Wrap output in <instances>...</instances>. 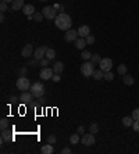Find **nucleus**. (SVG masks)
<instances>
[{"mask_svg":"<svg viewBox=\"0 0 139 154\" xmlns=\"http://www.w3.org/2000/svg\"><path fill=\"white\" fill-rule=\"evenodd\" d=\"M43 14H40V13H35L33 15H32V19L33 21H36V22H42V19H43Z\"/></svg>","mask_w":139,"mask_h":154,"instance_id":"obj_29","label":"nucleus"},{"mask_svg":"<svg viewBox=\"0 0 139 154\" xmlns=\"http://www.w3.org/2000/svg\"><path fill=\"white\" fill-rule=\"evenodd\" d=\"M56 140H57V137L54 135H50L49 137H47V143H50V144H54V143H56Z\"/></svg>","mask_w":139,"mask_h":154,"instance_id":"obj_36","label":"nucleus"},{"mask_svg":"<svg viewBox=\"0 0 139 154\" xmlns=\"http://www.w3.org/2000/svg\"><path fill=\"white\" fill-rule=\"evenodd\" d=\"M78 35L81 38H86L88 35H90V28L88 25H81L78 28Z\"/></svg>","mask_w":139,"mask_h":154,"instance_id":"obj_15","label":"nucleus"},{"mask_svg":"<svg viewBox=\"0 0 139 154\" xmlns=\"http://www.w3.org/2000/svg\"><path fill=\"white\" fill-rule=\"evenodd\" d=\"M103 79H106V81H108V82H111L114 79V74L111 72V71H107V72H104V78Z\"/></svg>","mask_w":139,"mask_h":154,"instance_id":"obj_30","label":"nucleus"},{"mask_svg":"<svg viewBox=\"0 0 139 154\" xmlns=\"http://www.w3.org/2000/svg\"><path fill=\"white\" fill-rule=\"evenodd\" d=\"M24 6H25L24 0H14L11 3V11H19V10L24 8Z\"/></svg>","mask_w":139,"mask_h":154,"instance_id":"obj_13","label":"nucleus"},{"mask_svg":"<svg viewBox=\"0 0 139 154\" xmlns=\"http://www.w3.org/2000/svg\"><path fill=\"white\" fill-rule=\"evenodd\" d=\"M33 46H32V43H28V45H25L24 47H22V50H21V56L25 58H29L31 56H33Z\"/></svg>","mask_w":139,"mask_h":154,"instance_id":"obj_11","label":"nucleus"},{"mask_svg":"<svg viewBox=\"0 0 139 154\" xmlns=\"http://www.w3.org/2000/svg\"><path fill=\"white\" fill-rule=\"evenodd\" d=\"M33 95H32L31 92H22V93H21V96H19V100H21V102L24 103V104H28V103H31L32 100H33Z\"/></svg>","mask_w":139,"mask_h":154,"instance_id":"obj_12","label":"nucleus"},{"mask_svg":"<svg viewBox=\"0 0 139 154\" xmlns=\"http://www.w3.org/2000/svg\"><path fill=\"white\" fill-rule=\"evenodd\" d=\"M121 122H122V125H124V126H132L133 118H132V117H124Z\"/></svg>","mask_w":139,"mask_h":154,"instance_id":"obj_23","label":"nucleus"},{"mask_svg":"<svg viewBox=\"0 0 139 154\" xmlns=\"http://www.w3.org/2000/svg\"><path fill=\"white\" fill-rule=\"evenodd\" d=\"M0 128L1 129L8 128V119H7V118H1V119H0Z\"/></svg>","mask_w":139,"mask_h":154,"instance_id":"obj_31","label":"nucleus"},{"mask_svg":"<svg viewBox=\"0 0 139 154\" xmlns=\"http://www.w3.org/2000/svg\"><path fill=\"white\" fill-rule=\"evenodd\" d=\"M53 71H54V74H61L64 71V64L61 61H56L53 64Z\"/></svg>","mask_w":139,"mask_h":154,"instance_id":"obj_18","label":"nucleus"},{"mask_svg":"<svg viewBox=\"0 0 139 154\" xmlns=\"http://www.w3.org/2000/svg\"><path fill=\"white\" fill-rule=\"evenodd\" d=\"M22 13L25 14L29 19H32V15L35 14V7L32 6V4H25L24 8H22Z\"/></svg>","mask_w":139,"mask_h":154,"instance_id":"obj_14","label":"nucleus"},{"mask_svg":"<svg viewBox=\"0 0 139 154\" xmlns=\"http://www.w3.org/2000/svg\"><path fill=\"white\" fill-rule=\"evenodd\" d=\"M85 40H86V45H93L95 43V36L93 35H88L85 38Z\"/></svg>","mask_w":139,"mask_h":154,"instance_id":"obj_32","label":"nucleus"},{"mask_svg":"<svg viewBox=\"0 0 139 154\" xmlns=\"http://www.w3.org/2000/svg\"><path fill=\"white\" fill-rule=\"evenodd\" d=\"M49 58H46V57H43L42 60H39V63H40V67H47L49 65Z\"/></svg>","mask_w":139,"mask_h":154,"instance_id":"obj_33","label":"nucleus"},{"mask_svg":"<svg viewBox=\"0 0 139 154\" xmlns=\"http://www.w3.org/2000/svg\"><path fill=\"white\" fill-rule=\"evenodd\" d=\"M49 47H46V46H39L38 49H35L33 51V58H36V60H42L43 57H46V51H47Z\"/></svg>","mask_w":139,"mask_h":154,"instance_id":"obj_10","label":"nucleus"},{"mask_svg":"<svg viewBox=\"0 0 139 154\" xmlns=\"http://www.w3.org/2000/svg\"><path fill=\"white\" fill-rule=\"evenodd\" d=\"M117 72H118L120 75L124 77V75L126 74V65L125 64H120V65H118V68H117Z\"/></svg>","mask_w":139,"mask_h":154,"instance_id":"obj_28","label":"nucleus"},{"mask_svg":"<svg viewBox=\"0 0 139 154\" xmlns=\"http://www.w3.org/2000/svg\"><path fill=\"white\" fill-rule=\"evenodd\" d=\"M40 1H47V0H40Z\"/></svg>","mask_w":139,"mask_h":154,"instance_id":"obj_46","label":"nucleus"},{"mask_svg":"<svg viewBox=\"0 0 139 154\" xmlns=\"http://www.w3.org/2000/svg\"><path fill=\"white\" fill-rule=\"evenodd\" d=\"M38 61L39 60H36V58H32V60L28 61V65H29V67H36V65H38Z\"/></svg>","mask_w":139,"mask_h":154,"instance_id":"obj_37","label":"nucleus"},{"mask_svg":"<svg viewBox=\"0 0 139 154\" xmlns=\"http://www.w3.org/2000/svg\"><path fill=\"white\" fill-rule=\"evenodd\" d=\"M93 71H95V64H93L90 60H89V61H85V63L81 65V74H82L85 78L92 77Z\"/></svg>","mask_w":139,"mask_h":154,"instance_id":"obj_2","label":"nucleus"},{"mask_svg":"<svg viewBox=\"0 0 139 154\" xmlns=\"http://www.w3.org/2000/svg\"><path fill=\"white\" fill-rule=\"evenodd\" d=\"M81 142V139H79V133L76 132V133H72V135L70 136V143L71 144H78Z\"/></svg>","mask_w":139,"mask_h":154,"instance_id":"obj_22","label":"nucleus"},{"mask_svg":"<svg viewBox=\"0 0 139 154\" xmlns=\"http://www.w3.org/2000/svg\"><path fill=\"white\" fill-rule=\"evenodd\" d=\"M132 129L135 131V132H138V133H139V119L133 121V124H132Z\"/></svg>","mask_w":139,"mask_h":154,"instance_id":"obj_35","label":"nucleus"},{"mask_svg":"<svg viewBox=\"0 0 139 154\" xmlns=\"http://www.w3.org/2000/svg\"><path fill=\"white\" fill-rule=\"evenodd\" d=\"M90 61H92V63H93V64H100V61H101V57L100 56H99V54H97V53H96V54H92V58H90Z\"/></svg>","mask_w":139,"mask_h":154,"instance_id":"obj_26","label":"nucleus"},{"mask_svg":"<svg viewBox=\"0 0 139 154\" xmlns=\"http://www.w3.org/2000/svg\"><path fill=\"white\" fill-rule=\"evenodd\" d=\"M78 38H79V35H78V31H75V29H68L64 33V40L65 42H75Z\"/></svg>","mask_w":139,"mask_h":154,"instance_id":"obj_8","label":"nucleus"},{"mask_svg":"<svg viewBox=\"0 0 139 154\" xmlns=\"http://www.w3.org/2000/svg\"><path fill=\"white\" fill-rule=\"evenodd\" d=\"M15 86H17V89L18 90H22V92H25V90L31 89V82H29V79L25 77H19L17 79V82H15Z\"/></svg>","mask_w":139,"mask_h":154,"instance_id":"obj_4","label":"nucleus"},{"mask_svg":"<svg viewBox=\"0 0 139 154\" xmlns=\"http://www.w3.org/2000/svg\"><path fill=\"white\" fill-rule=\"evenodd\" d=\"M18 72L21 74V77H25V74H26V67H21L18 70Z\"/></svg>","mask_w":139,"mask_h":154,"instance_id":"obj_42","label":"nucleus"},{"mask_svg":"<svg viewBox=\"0 0 139 154\" xmlns=\"http://www.w3.org/2000/svg\"><path fill=\"white\" fill-rule=\"evenodd\" d=\"M51 79H53V82H60V79H61V77H60V74H54Z\"/></svg>","mask_w":139,"mask_h":154,"instance_id":"obj_41","label":"nucleus"},{"mask_svg":"<svg viewBox=\"0 0 139 154\" xmlns=\"http://www.w3.org/2000/svg\"><path fill=\"white\" fill-rule=\"evenodd\" d=\"M111 67H113V61H111V58H108V57L101 58L100 64H99V68H100V70L103 71V72L111 71Z\"/></svg>","mask_w":139,"mask_h":154,"instance_id":"obj_7","label":"nucleus"},{"mask_svg":"<svg viewBox=\"0 0 139 154\" xmlns=\"http://www.w3.org/2000/svg\"><path fill=\"white\" fill-rule=\"evenodd\" d=\"M1 1H4V3H7V4H8V3H13L14 0H1Z\"/></svg>","mask_w":139,"mask_h":154,"instance_id":"obj_45","label":"nucleus"},{"mask_svg":"<svg viewBox=\"0 0 139 154\" xmlns=\"http://www.w3.org/2000/svg\"><path fill=\"white\" fill-rule=\"evenodd\" d=\"M17 100H19L17 96H11L8 99V103H10V104H14V103H17Z\"/></svg>","mask_w":139,"mask_h":154,"instance_id":"obj_40","label":"nucleus"},{"mask_svg":"<svg viewBox=\"0 0 139 154\" xmlns=\"http://www.w3.org/2000/svg\"><path fill=\"white\" fill-rule=\"evenodd\" d=\"M13 140V136L10 133V131H7V129H1V143H4V142H10Z\"/></svg>","mask_w":139,"mask_h":154,"instance_id":"obj_16","label":"nucleus"},{"mask_svg":"<svg viewBox=\"0 0 139 154\" xmlns=\"http://www.w3.org/2000/svg\"><path fill=\"white\" fill-rule=\"evenodd\" d=\"M81 57H82L83 61H89V60L92 58V53H90V51H88V50H83L82 54H81Z\"/></svg>","mask_w":139,"mask_h":154,"instance_id":"obj_25","label":"nucleus"},{"mask_svg":"<svg viewBox=\"0 0 139 154\" xmlns=\"http://www.w3.org/2000/svg\"><path fill=\"white\" fill-rule=\"evenodd\" d=\"M76 132H78L79 135H85V126H83V125H79L78 129H76Z\"/></svg>","mask_w":139,"mask_h":154,"instance_id":"obj_39","label":"nucleus"},{"mask_svg":"<svg viewBox=\"0 0 139 154\" xmlns=\"http://www.w3.org/2000/svg\"><path fill=\"white\" fill-rule=\"evenodd\" d=\"M53 75H54V71H53V68H49V67H44V68H42L40 74H39V77L42 78V81L51 79V78H53Z\"/></svg>","mask_w":139,"mask_h":154,"instance_id":"obj_9","label":"nucleus"},{"mask_svg":"<svg viewBox=\"0 0 139 154\" xmlns=\"http://www.w3.org/2000/svg\"><path fill=\"white\" fill-rule=\"evenodd\" d=\"M0 10H1V13H4V11H7V10H8V7H7V3H4V1H1V4H0Z\"/></svg>","mask_w":139,"mask_h":154,"instance_id":"obj_38","label":"nucleus"},{"mask_svg":"<svg viewBox=\"0 0 139 154\" xmlns=\"http://www.w3.org/2000/svg\"><path fill=\"white\" fill-rule=\"evenodd\" d=\"M122 81H124V84L128 85V86H131V85L135 84V78L131 77V75H128V74H125V75H124Z\"/></svg>","mask_w":139,"mask_h":154,"instance_id":"obj_21","label":"nucleus"},{"mask_svg":"<svg viewBox=\"0 0 139 154\" xmlns=\"http://www.w3.org/2000/svg\"><path fill=\"white\" fill-rule=\"evenodd\" d=\"M42 14H43V17L46 19H54L57 15H58V14H57V10L53 6H46V7H43V10H42Z\"/></svg>","mask_w":139,"mask_h":154,"instance_id":"obj_5","label":"nucleus"},{"mask_svg":"<svg viewBox=\"0 0 139 154\" xmlns=\"http://www.w3.org/2000/svg\"><path fill=\"white\" fill-rule=\"evenodd\" d=\"M40 151H42V154H53V151H54V148H53V144L47 143V144L42 146Z\"/></svg>","mask_w":139,"mask_h":154,"instance_id":"obj_19","label":"nucleus"},{"mask_svg":"<svg viewBox=\"0 0 139 154\" xmlns=\"http://www.w3.org/2000/svg\"><path fill=\"white\" fill-rule=\"evenodd\" d=\"M0 21H1V22H4V14H1V15H0Z\"/></svg>","mask_w":139,"mask_h":154,"instance_id":"obj_44","label":"nucleus"},{"mask_svg":"<svg viewBox=\"0 0 139 154\" xmlns=\"http://www.w3.org/2000/svg\"><path fill=\"white\" fill-rule=\"evenodd\" d=\"M74 43H75V49H78V50H83V49H85V45H86V40H85V38H81V36H79Z\"/></svg>","mask_w":139,"mask_h":154,"instance_id":"obj_17","label":"nucleus"},{"mask_svg":"<svg viewBox=\"0 0 139 154\" xmlns=\"http://www.w3.org/2000/svg\"><path fill=\"white\" fill-rule=\"evenodd\" d=\"M31 93L35 97H38V99L43 97V95H44L43 84H42V82H35V84H32L31 85Z\"/></svg>","mask_w":139,"mask_h":154,"instance_id":"obj_3","label":"nucleus"},{"mask_svg":"<svg viewBox=\"0 0 139 154\" xmlns=\"http://www.w3.org/2000/svg\"><path fill=\"white\" fill-rule=\"evenodd\" d=\"M131 117L133 118V121H136V119H139V108H135L132 111V114H131Z\"/></svg>","mask_w":139,"mask_h":154,"instance_id":"obj_34","label":"nucleus"},{"mask_svg":"<svg viewBox=\"0 0 139 154\" xmlns=\"http://www.w3.org/2000/svg\"><path fill=\"white\" fill-rule=\"evenodd\" d=\"M54 24L58 29H63V31H68L71 29V25H72V21H71V17L65 13H60L54 18Z\"/></svg>","mask_w":139,"mask_h":154,"instance_id":"obj_1","label":"nucleus"},{"mask_svg":"<svg viewBox=\"0 0 139 154\" xmlns=\"http://www.w3.org/2000/svg\"><path fill=\"white\" fill-rule=\"evenodd\" d=\"M89 132H90V133H93V135L97 133V132H99V125H97L96 122L90 124V125H89Z\"/></svg>","mask_w":139,"mask_h":154,"instance_id":"obj_24","label":"nucleus"},{"mask_svg":"<svg viewBox=\"0 0 139 154\" xmlns=\"http://www.w3.org/2000/svg\"><path fill=\"white\" fill-rule=\"evenodd\" d=\"M92 77H93V79H96V81H100V79H103V78H104V72H103V71L99 68V70H95V71H93Z\"/></svg>","mask_w":139,"mask_h":154,"instance_id":"obj_20","label":"nucleus"},{"mask_svg":"<svg viewBox=\"0 0 139 154\" xmlns=\"http://www.w3.org/2000/svg\"><path fill=\"white\" fill-rule=\"evenodd\" d=\"M61 154H71V148H68V147H64L63 150H61Z\"/></svg>","mask_w":139,"mask_h":154,"instance_id":"obj_43","label":"nucleus"},{"mask_svg":"<svg viewBox=\"0 0 139 154\" xmlns=\"http://www.w3.org/2000/svg\"><path fill=\"white\" fill-rule=\"evenodd\" d=\"M54 57H56V51H54V49H47V51H46V58L53 60Z\"/></svg>","mask_w":139,"mask_h":154,"instance_id":"obj_27","label":"nucleus"},{"mask_svg":"<svg viewBox=\"0 0 139 154\" xmlns=\"http://www.w3.org/2000/svg\"><path fill=\"white\" fill-rule=\"evenodd\" d=\"M95 135L93 133H85V135L81 137V143H82L83 146H86V147H89V146H93L95 144Z\"/></svg>","mask_w":139,"mask_h":154,"instance_id":"obj_6","label":"nucleus"}]
</instances>
